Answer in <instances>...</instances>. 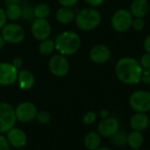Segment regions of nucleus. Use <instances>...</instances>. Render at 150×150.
I'll list each match as a JSON object with an SVG mask.
<instances>
[{"mask_svg": "<svg viewBox=\"0 0 150 150\" xmlns=\"http://www.w3.org/2000/svg\"><path fill=\"white\" fill-rule=\"evenodd\" d=\"M22 8V14H21V17L26 20V21H30L32 20L33 18H34V14H33V11H34V8L30 5V4H25L24 5Z\"/></svg>", "mask_w": 150, "mask_h": 150, "instance_id": "393cba45", "label": "nucleus"}, {"mask_svg": "<svg viewBox=\"0 0 150 150\" xmlns=\"http://www.w3.org/2000/svg\"><path fill=\"white\" fill-rule=\"evenodd\" d=\"M5 14L7 18L11 20H17L21 18L22 14V8L18 4H13L7 5L5 10Z\"/></svg>", "mask_w": 150, "mask_h": 150, "instance_id": "4be33fe9", "label": "nucleus"}, {"mask_svg": "<svg viewBox=\"0 0 150 150\" xmlns=\"http://www.w3.org/2000/svg\"><path fill=\"white\" fill-rule=\"evenodd\" d=\"M9 142L4 134H0V150H10Z\"/></svg>", "mask_w": 150, "mask_h": 150, "instance_id": "c756f323", "label": "nucleus"}, {"mask_svg": "<svg viewBox=\"0 0 150 150\" xmlns=\"http://www.w3.org/2000/svg\"><path fill=\"white\" fill-rule=\"evenodd\" d=\"M129 105L135 112H146L150 111V92L139 90L133 92L129 97Z\"/></svg>", "mask_w": 150, "mask_h": 150, "instance_id": "20e7f679", "label": "nucleus"}, {"mask_svg": "<svg viewBox=\"0 0 150 150\" xmlns=\"http://www.w3.org/2000/svg\"><path fill=\"white\" fill-rule=\"evenodd\" d=\"M55 18L58 22H60L61 24L66 25V24L71 23L75 19L76 14L70 7L62 6L57 10L55 13Z\"/></svg>", "mask_w": 150, "mask_h": 150, "instance_id": "6ab92c4d", "label": "nucleus"}, {"mask_svg": "<svg viewBox=\"0 0 150 150\" xmlns=\"http://www.w3.org/2000/svg\"><path fill=\"white\" fill-rule=\"evenodd\" d=\"M48 67L51 73L59 77L66 76L69 71V62L65 55L61 54H54L50 58Z\"/></svg>", "mask_w": 150, "mask_h": 150, "instance_id": "1a4fd4ad", "label": "nucleus"}, {"mask_svg": "<svg viewBox=\"0 0 150 150\" xmlns=\"http://www.w3.org/2000/svg\"><path fill=\"white\" fill-rule=\"evenodd\" d=\"M143 46H144V49L146 50V52L148 54H150V35L147 36L146 39L144 40Z\"/></svg>", "mask_w": 150, "mask_h": 150, "instance_id": "c9c22d12", "label": "nucleus"}, {"mask_svg": "<svg viewBox=\"0 0 150 150\" xmlns=\"http://www.w3.org/2000/svg\"><path fill=\"white\" fill-rule=\"evenodd\" d=\"M132 27L137 31L142 30L145 27V21L142 18H134L133 19V23H132Z\"/></svg>", "mask_w": 150, "mask_h": 150, "instance_id": "c85d7f7f", "label": "nucleus"}, {"mask_svg": "<svg viewBox=\"0 0 150 150\" xmlns=\"http://www.w3.org/2000/svg\"><path fill=\"white\" fill-rule=\"evenodd\" d=\"M141 81L146 84H150V69H143L142 77H141Z\"/></svg>", "mask_w": 150, "mask_h": 150, "instance_id": "7c9ffc66", "label": "nucleus"}, {"mask_svg": "<svg viewBox=\"0 0 150 150\" xmlns=\"http://www.w3.org/2000/svg\"><path fill=\"white\" fill-rule=\"evenodd\" d=\"M102 137L98 131L89 132L83 139V145L88 150H96L101 147Z\"/></svg>", "mask_w": 150, "mask_h": 150, "instance_id": "a211bd4d", "label": "nucleus"}, {"mask_svg": "<svg viewBox=\"0 0 150 150\" xmlns=\"http://www.w3.org/2000/svg\"><path fill=\"white\" fill-rule=\"evenodd\" d=\"M110 116V112L109 111L107 110H102L100 112H99V117L103 120V119H106Z\"/></svg>", "mask_w": 150, "mask_h": 150, "instance_id": "e433bc0d", "label": "nucleus"}, {"mask_svg": "<svg viewBox=\"0 0 150 150\" xmlns=\"http://www.w3.org/2000/svg\"><path fill=\"white\" fill-rule=\"evenodd\" d=\"M77 27L83 31H91L98 26L101 14L95 8H85L80 11L75 18Z\"/></svg>", "mask_w": 150, "mask_h": 150, "instance_id": "7ed1b4c3", "label": "nucleus"}, {"mask_svg": "<svg viewBox=\"0 0 150 150\" xmlns=\"http://www.w3.org/2000/svg\"><path fill=\"white\" fill-rule=\"evenodd\" d=\"M90 59L96 64H103L109 61L111 58V50L105 45L94 46L89 54Z\"/></svg>", "mask_w": 150, "mask_h": 150, "instance_id": "4468645a", "label": "nucleus"}, {"mask_svg": "<svg viewBox=\"0 0 150 150\" xmlns=\"http://www.w3.org/2000/svg\"><path fill=\"white\" fill-rule=\"evenodd\" d=\"M120 129V122L115 117L109 116L103 119L98 125V133L104 138H111L117 131Z\"/></svg>", "mask_w": 150, "mask_h": 150, "instance_id": "9d476101", "label": "nucleus"}, {"mask_svg": "<svg viewBox=\"0 0 150 150\" xmlns=\"http://www.w3.org/2000/svg\"><path fill=\"white\" fill-rule=\"evenodd\" d=\"M17 122L15 109L8 103L0 102V134H6Z\"/></svg>", "mask_w": 150, "mask_h": 150, "instance_id": "39448f33", "label": "nucleus"}, {"mask_svg": "<svg viewBox=\"0 0 150 150\" xmlns=\"http://www.w3.org/2000/svg\"><path fill=\"white\" fill-rule=\"evenodd\" d=\"M134 150H142V149H134Z\"/></svg>", "mask_w": 150, "mask_h": 150, "instance_id": "a19ab883", "label": "nucleus"}, {"mask_svg": "<svg viewBox=\"0 0 150 150\" xmlns=\"http://www.w3.org/2000/svg\"><path fill=\"white\" fill-rule=\"evenodd\" d=\"M127 136H128V134H127V132L120 129L110 139H111L112 143L115 147L123 148L125 146H127Z\"/></svg>", "mask_w": 150, "mask_h": 150, "instance_id": "412c9836", "label": "nucleus"}, {"mask_svg": "<svg viewBox=\"0 0 150 150\" xmlns=\"http://www.w3.org/2000/svg\"><path fill=\"white\" fill-rule=\"evenodd\" d=\"M25 31L21 25L15 23L5 25L2 28V36L5 41L11 44H18L25 38Z\"/></svg>", "mask_w": 150, "mask_h": 150, "instance_id": "6e6552de", "label": "nucleus"}, {"mask_svg": "<svg viewBox=\"0 0 150 150\" xmlns=\"http://www.w3.org/2000/svg\"><path fill=\"white\" fill-rule=\"evenodd\" d=\"M96 150H112L111 149H109V148H107V147H99L98 149Z\"/></svg>", "mask_w": 150, "mask_h": 150, "instance_id": "ea45409f", "label": "nucleus"}, {"mask_svg": "<svg viewBox=\"0 0 150 150\" xmlns=\"http://www.w3.org/2000/svg\"><path fill=\"white\" fill-rule=\"evenodd\" d=\"M6 21H7V17L5 14V11L0 8V29H2L6 25Z\"/></svg>", "mask_w": 150, "mask_h": 150, "instance_id": "473e14b6", "label": "nucleus"}, {"mask_svg": "<svg viewBox=\"0 0 150 150\" xmlns=\"http://www.w3.org/2000/svg\"><path fill=\"white\" fill-rule=\"evenodd\" d=\"M149 11L148 0H134L130 6V12L134 18H143Z\"/></svg>", "mask_w": 150, "mask_h": 150, "instance_id": "dca6fc26", "label": "nucleus"}, {"mask_svg": "<svg viewBox=\"0 0 150 150\" xmlns=\"http://www.w3.org/2000/svg\"><path fill=\"white\" fill-rule=\"evenodd\" d=\"M55 49L54 41L50 39H46L41 40L40 44L39 45V51L43 55H48L52 54Z\"/></svg>", "mask_w": 150, "mask_h": 150, "instance_id": "5701e85b", "label": "nucleus"}, {"mask_svg": "<svg viewBox=\"0 0 150 150\" xmlns=\"http://www.w3.org/2000/svg\"><path fill=\"white\" fill-rule=\"evenodd\" d=\"M4 43H5L4 39L3 38V36H2V35H0V49H1V48H3V47L4 46Z\"/></svg>", "mask_w": 150, "mask_h": 150, "instance_id": "58836bf2", "label": "nucleus"}, {"mask_svg": "<svg viewBox=\"0 0 150 150\" xmlns=\"http://www.w3.org/2000/svg\"><path fill=\"white\" fill-rule=\"evenodd\" d=\"M6 138L10 146L15 149H22L27 143V136L25 133L18 127H12L6 133Z\"/></svg>", "mask_w": 150, "mask_h": 150, "instance_id": "ddd939ff", "label": "nucleus"}, {"mask_svg": "<svg viewBox=\"0 0 150 150\" xmlns=\"http://www.w3.org/2000/svg\"><path fill=\"white\" fill-rule=\"evenodd\" d=\"M144 143V136L142 132L132 131L128 134L127 136V146H129L132 150L139 149L142 147Z\"/></svg>", "mask_w": 150, "mask_h": 150, "instance_id": "aec40b11", "label": "nucleus"}, {"mask_svg": "<svg viewBox=\"0 0 150 150\" xmlns=\"http://www.w3.org/2000/svg\"><path fill=\"white\" fill-rule=\"evenodd\" d=\"M129 125L132 130L143 132L149 127V116L146 112H135L130 118Z\"/></svg>", "mask_w": 150, "mask_h": 150, "instance_id": "2eb2a0df", "label": "nucleus"}, {"mask_svg": "<svg viewBox=\"0 0 150 150\" xmlns=\"http://www.w3.org/2000/svg\"><path fill=\"white\" fill-rule=\"evenodd\" d=\"M139 63L143 69H150V54L146 53L143 55H142V57L139 61Z\"/></svg>", "mask_w": 150, "mask_h": 150, "instance_id": "cd10ccee", "label": "nucleus"}, {"mask_svg": "<svg viewBox=\"0 0 150 150\" xmlns=\"http://www.w3.org/2000/svg\"><path fill=\"white\" fill-rule=\"evenodd\" d=\"M17 82L21 90L29 91L33 87L35 83V78L31 71L27 69H22L18 71Z\"/></svg>", "mask_w": 150, "mask_h": 150, "instance_id": "f3484780", "label": "nucleus"}, {"mask_svg": "<svg viewBox=\"0 0 150 150\" xmlns=\"http://www.w3.org/2000/svg\"><path fill=\"white\" fill-rule=\"evenodd\" d=\"M50 7L47 4H40L34 8V18H47L50 14Z\"/></svg>", "mask_w": 150, "mask_h": 150, "instance_id": "b1692460", "label": "nucleus"}, {"mask_svg": "<svg viewBox=\"0 0 150 150\" xmlns=\"http://www.w3.org/2000/svg\"><path fill=\"white\" fill-rule=\"evenodd\" d=\"M11 63L17 69H19L22 67V65H23V61H22V59H21L20 57H15V58L12 59V61H11Z\"/></svg>", "mask_w": 150, "mask_h": 150, "instance_id": "72a5a7b5", "label": "nucleus"}, {"mask_svg": "<svg viewBox=\"0 0 150 150\" xmlns=\"http://www.w3.org/2000/svg\"><path fill=\"white\" fill-rule=\"evenodd\" d=\"M58 1L60 4L64 7H72L78 2V0H58Z\"/></svg>", "mask_w": 150, "mask_h": 150, "instance_id": "2f4dec72", "label": "nucleus"}, {"mask_svg": "<svg viewBox=\"0 0 150 150\" xmlns=\"http://www.w3.org/2000/svg\"><path fill=\"white\" fill-rule=\"evenodd\" d=\"M38 110L32 102H22L15 108L17 121L21 123H30L36 119Z\"/></svg>", "mask_w": 150, "mask_h": 150, "instance_id": "0eeeda50", "label": "nucleus"}, {"mask_svg": "<svg viewBox=\"0 0 150 150\" xmlns=\"http://www.w3.org/2000/svg\"><path fill=\"white\" fill-rule=\"evenodd\" d=\"M18 69L11 63L0 62V84L3 86H10L14 84L18 79Z\"/></svg>", "mask_w": 150, "mask_h": 150, "instance_id": "9b49d317", "label": "nucleus"}, {"mask_svg": "<svg viewBox=\"0 0 150 150\" xmlns=\"http://www.w3.org/2000/svg\"><path fill=\"white\" fill-rule=\"evenodd\" d=\"M97 119H98L97 112H95L93 111H89L83 116V122L85 125L90 126V125H92L93 123H95Z\"/></svg>", "mask_w": 150, "mask_h": 150, "instance_id": "bb28decb", "label": "nucleus"}, {"mask_svg": "<svg viewBox=\"0 0 150 150\" xmlns=\"http://www.w3.org/2000/svg\"><path fill=\"white\" fill-rule=\"evenodd\" d=\"M84 1H85L88 4H90L91 6L97 7V6L102 5L105 0H84Z\"/></svg>", "mask_w": 150, "mask_h": 150, "instance_id": "f704fd0d", "label": "nucleus"}, {"mask_svg": "<svg viewBox=\"0 0 150 150\" xmlns=\"http://www.w3.org/2000/svg\"><path fill=\"white\" fill-rule=\"evenodd\" d=\"M37 121L41 125H47L51 121V114L47 111H40L36 115Z\"/></svg>", "mask_w": 150, "mask_h": 150, "instance_id": "a878e982", "label": "nucleus"}, {"mask_svg": "<svg viewBox=\"0 0 150 150\" xmlns=\"http://www.w3.org/2000/svg\"><path fill=\"white\" fill-rule=\"evenodd\" d=\"M21 0H4V4L7 5H10V4H18Z\"/></svg>", "mask_w": 150, "mask_h": 150, "instance_id": "4c0bfd02", "label": "nucleus"}, {"mask_svg": "<svg viewBox=\"0 0 150 150\" xmlns=\"http://www.w3.org/2000/svg\"><path fill=\"white\" fill-rule=\"evenodd\" d=\"M55 49L62 55L76 54L81 46L80 36L73 31H66L60 33L55 40Z\"/></svg>", "mask_w": 150, "mask_h": 150, "instance_id": "f03ea898", "label": "nucleus"}, {"mask_svg": "<svg viewBox=\"0 0 150 150\" xmlns=\"http://www.w3.org/2000/svg\"><path fill=\"white\" fill-rule=\"evenodd\" d=\"M143 69L139 62L132 57H123L115 65V74L118 79L125 84L133 85L141 82Z\"/></svg>", "mask_w": 150, "mask_h": 150, "instance_id": "f257e3e1", "label": "nucleus"}, {"mask_svg": "<svg viewBox=\"0 0 150 150\" xmlns=\"http://www.w3.org/2000/svg\"><path fill=\"white\" fill-rule=\"evenodd\" d=\"M133 19L134 17L130 11L120 9L113 13L111 19V25L115 31L119 33H124L132 27Z\"/></svg>", "mask_w": 150, "mask_h": 150, "instance_id": "423d86ee", "label": "nucleus"}, {"mask_svg": "<svg viewBox=\"0 0 150 150\" xmlns=\"http://www.w3.org/2000/svg\"><path fill=\"white\" fill-rule=\"evenodd\" d=\"M33 36L38 40L48 39L51 33V25L46 18H35L31 27Z\"/></svg>", "mask_w": 150, "mask_h": 150, "instance_id": "f8f14e48", "label": "nucleus"}]
</instances>
